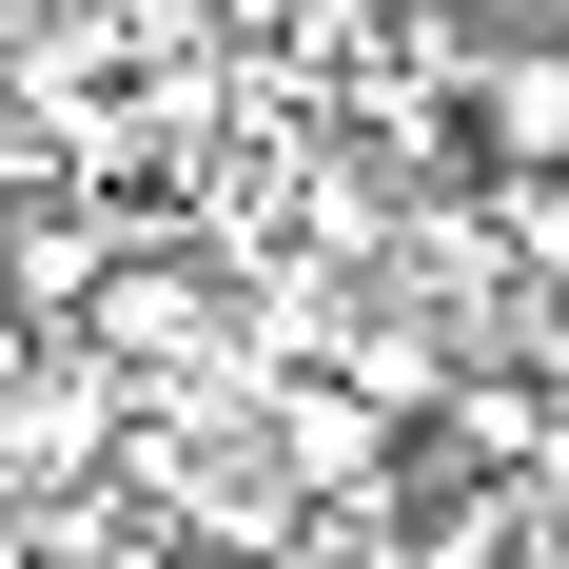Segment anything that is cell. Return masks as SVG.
<instances>
[{"instance_id":"3","label":"cell","mask_w":569,"mask_h":569,"mask_svg":"<svg viewBox=\"0 0 569 569\" xmlns=\"http://www.w3.org/2000/svg\"><path fill=\"white\" fill-rule=\"evenodd\" d=\"M99 432H118V412L59 393V373H20V393H0V471H99Z\"/></svg>"},{"instance_id":"2","label":"cell","mask_w":569,"mask_h":569,"mask_svg":"<svg viewBox=\"0 0 569 569\" xmlns=\"http://www.w3.org/2000/svg\"><path fill=\"white\" fill-rule=\"evenodd\" d=\"M276 452H295V471H315V491H353V471L393 452V412L353 393V373H315V393H276Z\"/></svg>"},{"instance_id":"1","label":"cell","mask_w":569,"mask_h":569,"mask_svg":"<svg viewBox=\"0 0 569 569\" xmlns=\"http://www.w3.org/2000/svg\"><path fill=\"white\" fill-rule=\"evenodd\" d=\"M452 138L491 177H569V40H471L452 59Z\"/></svg>"},{"instance_id":"4","label":"cell","mask_w":569,"mask_h":569,"mask_svg":"<svg viewBox=\"0 0 569 569\" xmlns=\"http://www.w3.org/2000/svg\"><path fill=\"white\" fill-rule=\"evenodd\" d=\"M99 276H118V256H99V217H20V256H0V295H20V315H79Z\"/></svg>"},{"instance_id":"6","label":"cell","mask_w":569,"mask_h":569,"mask_svg":"<svg viewBox=\"0 0 569 569\" xmlns=\"http://www.w3.org/2000/svg\"><path fill=\"white\" fill-rule=\"evenodd\" d=\"M0 569H40V550H20V530H0Z\"/></svg>"},{"instance_id":"5","label":"cell","mask_w":569,"mask_h":569,"mask_svg":"<svg viewBox=\"0 0 569 569\" xmlns=\"http://www.w3.org/2000/svg\"><path fill=\"white\" fill-rule=\"evenodd\" d=\"M20 373H40V315H20V295H0V393H20Z\"/></svg>"}]
</instances>
